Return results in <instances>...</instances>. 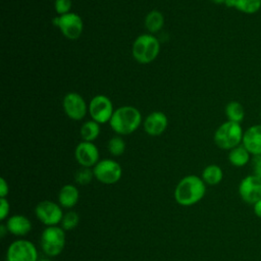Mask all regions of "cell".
Instances as JSON below:
<instances>
[{"mask_svg":"<svg viewBox=\"0 0 261 261\" xmlns=\"http://www.w3.org/2000/svg\"><path fill=\"white\" fill-rule=\"evenodd\" d=\"M206 193L202 177L194 174L182 177L174 189V199L181 206H193L200 202Z\"/></svg>","mask_w":261,"mask_h":261,"instance_id":"cell-1","label":"cell"},{"mask_svg":"<svg viewBox=\"0 0 261 261\" xmlns=\"http://www.w3.org/2000/svg\"><path fill=\"white\" fill-rule=\"evenodd\" d=\"M142 113L130 105H124L116 108L109 121L111 129L117 135L127 136L135 133L142 123Z\"/></svg>","mask_w":261,"mask_h":261,"instance_id":"cell-2","label":"cell"},{"mask_svg":"<svg viewBox=\"0 0 261 261\" xmlns=\"http://www.w3.org/2000/svg\"><path fill=\"white\" fill-rule=\"evenodd\" d=\"M160 52V43L153 34H142L136 38L132 46L134 59L141 64L153 62Z\"/></svg>","mask_w":261,"mask_h":261,"instance_id":"cell-3","label":"cell"},{"mask_svg":"<svg viewBox=\"0 0 261 261\" xmlns=\"http://www.w3.org/2000/svg\"><path fill=\"white\" fill-rule=\"evenodd\" d=\"M243 136L244 132L241 124L227 120L217 127L214 133L213 140L218 148L231 150L242 143Z\"/></svg>","mask_w":261,"mask_h":261,"instance_id":"cell-4","label":"cell"},{"mask_svg":"<svg viewBox=\"0 0 261 261\" xmlns=\"http://www.w3.org/2000/svg\"><path fill=\"white\" fill-rule=\"evenodd\" d=\"M65 246V230L62 227L47 226L41 234V248L49 257L58 256Z\"/></svg>","mask_w":261,"mask_h":261,"instance_id":"cell-5","label":"cell"},{"mask_svg":"<svg viewBox=\"0 0 261 261\" xmlns=\"http://www.w3.org/2000/svg\"><path fill=\"white\" fill-rule=\"evenodd\" d=\"M53 24L58 28L63 37L68 40H77L84 31V21L75 12L57 15L53 18Z\"/></svg>","mask_w":261,"mask_h":261,"instance_id":"cell-6","label":"cell"},{"mask_svg":"<svg viewBox=\"0 0 261 261\" xmlns=\"http://www.w3.org/2000/svg\"><path fill=\"white\" fill-rule=\"evenodd\" d=\"M95 178L105 185L116 184L122 175V168L113 159H102L93 167Z\"/></svg>","mask_w":261,"mask_h":261,"instance_id":"cell-7","label":"cell"},{"mask_svg":"<svg viewBox=\"0 0 261 261\" xmlns=\"http://www.w3.org/2000/svg\"><path fill=\"white\" fill-rule=\"evenodd\" d=\"M36 246L29 240L19 239L12 242L6 252V261H38Z\"/></svg>","mask_w":261,"mask_h":261,"instance_id":"cell-8","label":"cell"},{"mask_svg":"<svg viewBox=\"0 0 261 261\" xmlns=\"http://www.w3.org/2000/svg\"><path fill=\"white\" fill-rule=\"evenodd\" d=\"M114 110L112 101L102 94L94 96L89 103V114L91 119L100 124L109 122Z\"/></svg>","mask_w":261,"mask_h":261,"instance_id":"cell-9","label":"cell"},{"mask_svg":"<svg viewBox=\"0 0 261 261\" xmlns=\"http://www.w3.org/2000/svg\"><path fill=\"white\" fill-rule=\"evenodd\" d=\"M62 108L66 116L75 121L82 120L89 112V105H87L83 96L76 92L65 94L62 100Z\"/></svg>","mask_w":261,"mask_h":261,"instance_id":"cell-10","label":"cell"},{"mask_svg":"<svg viewBox=\"0 0 261 261\" xmlns=\"http://www.w3.org/2000/svg\"><path fill=\"white\" fill-rule=\"evenodd\" d=\"M36 217L46 226H55L61 222L63 212L61 206L49 200L42 201L35 208Z\"/></svg>","mask_w":261,"mask_h":261,"instance_id":"cell-11","label":"cell"},{"mask_svg":"<svg viewBox=\"0 0 261 261\" xmlns=\"http://www.w3.org/2000/svg\"><path fill=\"white\" fill-rule=\"evenodd\" d=\"M239 194L244 202L254 205L261 200V178L254 174L244 177L239 185Z\"/></svg>","mask_w":261,"mask_h":261,"instance_id":"cell-12","label":"cell"},{"mask_svg":"<svg viewBox=\"0 0 261 261\" xmlns=\"http://www.w3.org/2000/svg\"><path fill=\"white\" fill-rule=\"evenodd\" d=\"M99 150L93 142L82 141L74 150V157L83 167H94L99 162Z\"/></svg>","mask_w":261,"mask_h":261,"instance_id":"cell-13","label":"cell"},{"mask_svg":"<svg viewBox=\"0 0 261 261\" xmlns=\"http://www.w3.org/2000/svg\"><path fill=\"white\" fill-rule=\"evenodd\" d=\"M168 118L161 111L151 112L143 121L144 130L151 137L161 136L167 128Z\"/></svg>","mask_w":261,"mask_h":261,"instance_id":"cell-14","label":"cell"},{"mask_svg":"<svg viewBox=\"0 0 261 261\" xmlns=\"http://www.w3.org/2000/svg\"><path fill=\"white\" fill-rule=\"evenodd\" d=\"M242 145L250 154L261 155V124L252 125L244 133Z\"/></svg>","mask_w":261,"mask_h":261,"instance_id":"cell-15","label":"cell"},{"mask_svg":"<svg viewBox=\"0 0 261 261\" xmlns=\"http://www.w3.org/2000/svg\"><path fill=\"white\" fill-rule=\"evenodd\" d=\"M5 226L8 232H10L11 234L16 237H23L31 231L32 222L24 215L15 214L8 217V219L6 220Z\"/></svg>","mask_w":261,"mask_h":261,"instance_id":"cell-16","label":"cell"},{"mask_svg":"<svg viewBox=\"0 0 261 261\" xmlns=\"http://www.w3.org/2000/svg\"><path fill=\"white\" fill-rule=\"evenodd\" d=\"M79 190L73 185H64L58 193V203L61 207L70 209L79 201Z\"/></svg>","mask_w":261,"mask_h":261,"instance_id":"cell-17","label":"cell"},{"mask_svg":"<svg viewBox=\"0 0 261 261\" xmlns=\"http://www.w3.org/2000/svg\"><path fill=\"white\" fill-rule=\"evenodd\" d=\"M224 5L246 14H254L260 10L261 0H227Z\"/></svg>","mask_w":261,"mask_h":261,"instance_id":"cell-18","label":"cell"},{"mask_svg":"<svg viewBox=\"0 0 261 261\" xmlns=\"http://www.w3.org/2000/svg\"><path fill=\"white\" fill-rule=\"evenodd\" d=\"M144 23L149 34L157 33L164 25V15L162 14L161 11L157 9H153L147 13Z\"/></svg>","mask_w":261,"mask_h":261,"instance_id":"cell-19","label":"cell"},{"mask_svg":"<svg viewBox=\"0 0 261 261\" xmlns=\"http://www.w3.org/2000/svg\"><path fill=\"white\" fill-rule=\"evenodd\" d=\"M250 155V152L243 145H239L229 150L228 161L236 167H243L249 162Z\"/></svg>","mask_w":261,"mask_h":261,"instance_id":"cell-20","label":"cell"},{"mask_svg":"<svg viewBox=\"0 0 261 261\" xmlns=\"http://www.w3.org/2000/svg\"><path fill=\"white\" fill-rule=\"evenodd\" d=\"M100 132H101L100 123L91 119V120L85 121L82 124L80 129V135L83 141L94 142L99 137Z\"/></svg>","mask_w":261,"mask_h":261,"instance_id":"cell-21","label":"cell"},{"mask_svg":"<svg viewBox=\"0 0 261 261\" xmlns=\"http://www.w3.org/2000/svg\"><path fill=\"white\" fill-rule=\"evenodd\" d=\"M201 177L205 184L210 186H215L222 180L223 172L220 166L216 164H210L203 169Z\"/></svg>","mask_w":261,"mask_h":261,"instance_id":"cell-22","label":"cell"},{"mask_svg":"<svg viewBox=\"0 0 261 261\" xmlns=\"http://www.w3.org/2000/svg\"><path fill=\"white\" fill-rule=\"evenodd\" d=\"M225 115L227 120L233 122H242L245 117V110L243 105L238 101H230L225 106Z\"/></svg>","mask_w":261,"mask_h":261,"instance_id":"cell-23","label":"cell"},{"mask_svg":"<svg viewBox=\"0 0 261 261\" xmlns=\"http://www.w3.org/2000/svg\"><path fill=\"white\" fill-rule=\"evenodd\" d=\"M107 149L109 153L113 156H120L125 151V142L120 136L112 137L107 144Z\"/></svg>","mask_w":261,"mask_h":261,"instance_id":"cell-24","label":"cell"},{"mask_svg":"<svg viewBox=\"0 0 261 261\" xmlns=\"http://www.w3.org/2000/svg\"><path fill=\"white\" fill-rule=\"evenodd\" d=\"M93 177H95L93 169H91L89 167L81 166V168H79L74 173V180L76 184H79L81 186L90 184L92 181Z\"/></svg>","mask_w":261,"mask_h":261,"instance_id":"cell-25","label":"cell"},{"mask_svg":"<svg viewBox=\"0 0 261 261\" xmlns=\"http://www.w3.org/2000/svg\"><path fill=\"white\" fill-rule=\"evenodd\" d=\"M80 221V216L74 211H68L65 214H63L62 220H61V227L66 230H71L76 227Z\"/></svg>","mask_w":261,"mask_h":261,"instance_id":"cell-26","label":"cell"},{"mask_svg":"<svg viewBox=\"0 0 261 261\" xmlns=\"http://www.w3.org/2000/svg\"><path fill=\"white\" fill-rule=\"evenodd\" d=\"M72 0H55L54 10L58 15H63L71 12Z\"/></svg>","mask_w":261,"mask_h":261,"instance_id":"cell-27","label":"cell"},{"mask_svg":"<svg viewBox=\"0 0 261 261\" xmlns=\"http://www.w3.org/2000/svg\"><path fill=\"white\" fill-rule=\"evenodd\" d=\"M10 205L6 198H0V219L4 220L9 213Z\"/></svg>","mask_w":261,"mask_h":261,"instance_id":"cell-28","label":"cell"},{"mask_svg":"<svg viewBox=\"0 0 261 261\" xmlns=\"http://www.w3.org/2000/svg\"><path fill=\"white\" fill-rule=\"evenodd\" d=\"M252 166H253L254 175L261 178V155L254 156L252 160Z\"/></svg>","mask_w":261,"mask_h":261,"instance_id":"cell-29","label":"cell"},{"mask_svg":"<svg viewBox=\"0 0 261 261\" xmlns=\"http://www.w3.org/2000/svg\"><path fill=\"white\" fill-rule=\"evenodd\" d=\"M9 192V187L5 178H0V198H5Z\"/></svg>","mask_w":261,"mask_h":261,"instance_id":"cell-30","label":"cell"},{"mask_svg":"<svg viewBox=\"0 0 261 261\" xmlns=\"http://www.w3.org/2000/svg\"><path fill=\"white\" fill-rule=\"evenodd\" d=\"M253 210L255 215H257L258 217L261 218V200L257 201L254 205H253Z\"/></svg>","mask_w":261,"mask_h":261,"instance_id":"cell-31","label":"cell"},{"mask_svg":"<svg viewBox=\"0 0 261 261\" xmlns=\"http://www.w3.org/2000/svg\"><path fill=\"white\" fill-rule=\"evenodd\" d=\"M210 1L215 4H225L227 0H210Z\"/></svg>","mask_w":261,"mask_h":261,"instance_id":"cell-32","label":"cell"},{"mask_svg":"<svg viewBox=\"0 0 261 261\" xmlns=\"http://www.w3.org/2000/svg\"><path fill=\"white\" fill-rule=\"evenodd\" d=\"M38 261H50L49 259H39Z\"/></svg>","mask_w":261,"mask_h":261,"instance_id":"cell-33","label":"cell"},{"mask_svg":"<svg viewBox=\"0 0 261 261\" xmlns=\"http://www.w3.org/2000/svg\"><path fill=\"white\" fill-rule=\"evenodd\" d=\"M260 115H261V114H260Z\"/></svg>","mask_w":261,"mask_h":261,"instance_id":"cell-34","label":"cell"}]
</instances>
